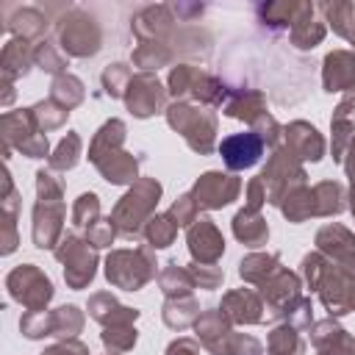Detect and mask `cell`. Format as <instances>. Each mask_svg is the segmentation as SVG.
I'll return each instance as SVG.
<instances>
[{
    "label": "cell",
    "instance_id": "6da1fadb",
    "mask_svg": "<svg viewBox=\"0 0 355 355\" xmlns=\"http://www.w3.org/2000/svg\"><path fill=\"white\" fill-rule=\"evenodd\" d=\"M263 141L255 133H236L219 141V153L230 169H247L261 158Z\"/></svg>",
    "mask_w": 355,
    "mask_h": 355
}]
</instances>
